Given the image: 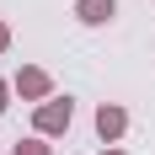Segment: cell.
<instances>
[{"mask_svg":"<svg viewBox=\"0 0 155 155\" xmlns=\"http://www.w3.org/2000/svg\"><path fill=\"white\" fill-rule=\"evenodd\" d=\"M75 16H80V21H91V27H102V21L118 16V0H75Z\"/></svg>","mask_w":155,"mask_h":155,"instance_id":"4","label":"cell"},{"mask_svg":"<svg viewBox=\"0 0 155 155\" xmlns=\"http://www.w3.org/2000/svg\"><path fill=\"white\" fill-rule=\"evenodd\" d=\"M11 91H16V86H5V80H0V112L11 107Z\"/></svg>","mask_w":155,"mask_h":155,"instance_id":"6","label":"cell"},{"mask_svg":"<svg viewBox=\"0 0 155 155\" xmlns=\"http://www.w3.org/2000/svg\"><path fill=\"white\" fill-rule=\"evenodd\" d=\"M123 128H128V112L118 107V102H102V107H96V134H102V139H107V144L118 139Z\"/></svg>","mask_w":155,"mask_h":155,"instance_id":"3","label":"cell"},{"mask_svg":"<svg viewBox=\"0 0 155 155\" xmlns=\"http://www.w3.org/2000/svg\"><path fill=\"white\" fill-rule=\"evenodd\" d=\"M70 118H75V107H70L64 96H54V102H43V107H38V118H32V123H38V134H64V128H70Z\"/></svg>","mask_w":155,"mask_h":155,"instance_id":"1","label":"cell"},{"mask_svg":"<svg viewBox=\"0 0 155 155\" xmlns=\"http://www.w3.org/2000/svg\"><path fill=\"white\" fill-rule=\"evenodd\" d=\"M5 48H11V27L0 21V54H5Z\"/></svg>","mask_w":155,"mask_h":155,"instance_id":"7","label":"cell"},{"mask_svg":"<svg viewBox=\"0 0 155 155\" xmlns=\"http://www.w3.org/2000/svg\"><path fill=\"white\" fill-rule=\"evenodd\" d=\"M11 155H54V150H48V144L43 139H21V144H16V150Z\"/></svg>","mask_w":155,"mask_h":155,"instance_id":"5","label":"cell"},{"mask_svg":"<svg viewBox=\"0 0 155 155\" xmlns=\"http://www.w3.org/2000/svg\"><path fill=\"white\" fill-rule=\"evenodd\" d=\"M102 155H123V150H102Z\"/></svg>","mask_w":155,"mask_h":155,"instance_id":"8","label":"cell"},{"mask_svg":"<svg viewBox=\"0 0 155 155\" xmlns=\"http://www.w3.org/2000/svg\"><path fill=\"white\" fill-rule=\"evenodd\" d=\"M16 91L27 96V102H43L48 91H54V80H48V70H38V64H27V70H16V80H11Z\"/></svg>","mask_w":155,"mask_h":155,"instance_id":"2","label":"cell"}]
</instances>
